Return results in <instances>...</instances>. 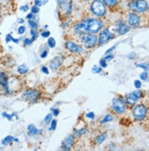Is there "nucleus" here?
<instances>
[{"mask_svg":"<svg viewBox=\"0 0 149 151\" xmlns=\"http://www.w3.org/2000/svg\"><path fill=\"white\" fill-rule=\"evenodd\" d=\"M86 116L89 117V118H93V117H94V114L91 112V113H88V114L86 115Z\"/></svg>","mask_w":149,"mask_h":151,"instance_id":"58836bf2","label":"nucleus"},{"mask_svg":"<svg viewBox=\"0 0 149 151\" xmlns=\"http://www.w3.org/2000/svg\"><path fill=\"white\" fill-rule=\"evenodd\" d=\"M134 87L136 88H141V82L139 80H135L134 81Z\"/></svg>","mask_w":149,"mask_h":151,"instance_id":"2f4dec72","label":"nucleus"},{"mask_svg":"<svg viewBox=\"0 0 149 151\" xmlns=\"http://www.w3.org/2000/svg\"><path fill=\"white\" fill-rule=\"evenodd\" d=\"M48 45H49V47H50V48H53L55 46H56V41H55V39L53 38V37H50V38H49V40H48Z\"/></svg>","mask_w":149,"mask_h":151,"instance_id":"412c9836","label":"nucleus"},{"mask_svg":"<svg viewBox=\"0 0 149 151\" xmlns=\"http://www.w3.org/2000/svg\"><path fill=\"white\" fill-rule=\"evenodd\" d=\"M133 116L136 120H143L147 114V109L145 105H136L133 109Z\"/></svg>","mask_w":149,"mask_h":151,"instance_id":"423d86ee","label":"nucleus"},{"mask_svg":"<svg viewBox=\"0 0 149 151\" xmlns=\"http://www.w3.org/2000/svg\"><path fill=\"white\" fill-rule=\"evenodd\" d=\"M32 42H33V41L31 40V39L26 38V39H25V42H24V43H25V45H30V44H31V43H32Z\"/></svg>","mask_w":149,"mask_h":151,"instance_id":"f704fd0d","label":"nucleus"},{"mask_svg":"<svg viewBox=\"0 0 149 151\" xmlns=\"http://www.w3.org/2000/svg\"><path fill=\"white\" fill-rule=\"evenodd\" d=\"M13 140H15V141H17V138H14L12 136H7V137H6L3 140H2V145L3 146H7V145H8V144H10V143H12L13 142Z\"/></svg>","mask_w":149,"mask_h":151,"instance_id":"dca6fc26","label":"nucleus"},{"mask_svg":"<svg viewBox=\"0 0 149 151\" xmlns=\"http://www.w3.org/2000/svg\"><path fill=\"white\" fill-rule=\"evenodd\" d=\"M137 67L138 68H142L144 70H145V71H147L148 69H149V67H148V65H146V64H139V65H137Z\"/></svg>","mask_w":149,"mask_h":151,"instance_id":"393cba45","label":"nucleus"},{"mask_svg":"<svg viewBox=\"0 0 149 151\" xmlns=\"http://www.w3.org/2000/svg\"><path fill=\"white\" fill-rule=\"evenodd\" d=\"M143 96V93L142 91H134L132 93H129L125 96V101L126 104H128L130 106L134 105L136 103V101L139 100Z\"/></svg>","mask_w":149,"mask_h":151,"instance_id":"6e6552de","label":"nucleus"},{"mask_svg":"<svg viewBox=\"0 0 149 151\" xmlns=\"http://www.w3.org/2000/svg\"><path fill=\"white\" fill-rule=\"evenodd\" d=\"M101 71H102L101 68H98V67H93L92 68V72L93 73H100Z\"/></svg>","mask_w":149,"mask_h":151,"instance_id":"c756f323","label":"nucleus"},{"mask_svg":"<svg viewBox=\"0 0 149 151\" xmlns=\"http://www.w3.org/2000/svg\"><path fill=\"white\" fill-rule=\"evenodd\" d=\"M61 63H62V58H61L60 56L56 57L55 58H53V59L50 61V64H49L50 68H51V69H53V70L58 69V68L60 67Z\"/></svg>","mask_w":149,"mask_h":151,"instance_id":"4468645a","label":"nucleus"},{"mask_svg":"<svg viewBox=\"0 0 149 151\" xmlns=\"http://www.w3.org/2000/svg\"><path fill=\"white\" fill-rule=\"evenodd\" d=\"M1 11H2V6H1V3H0V14H1Z\"/></svg>","mask_w":149,"mask_h":151,"instance_id":"c03bdc74","label":"nucleus"},{"mask_svg":"<svg viewBox=\"0 0 149 151\" xmlns=\"http://www.w3.org/2000/svg\"><path fill=\"white\" fill-rule=\"evenodd\" d=\"M81 41L86 47L91 48V47H93L98 43V38L95 35H92L90 33L89 34L85 33V34L81 35Z\"/></svg>","mask_w":149,"mask_h":151,"instance_id":"20e7f679","label":"nucleus"},{"mask_svg":"<svg viewBox=\"0 0 149 151\" xmlns=\"http://www.w3.org/2000/svg\"><path fill=\"white\" fill-rule=\"evenodd\" d=\"M48 55V51H44L43 53L41 54L40 55V58H46V56Z\"/></svg>","mask_w":149,"mask_h":151,"instance_id":"4c0bfd02","label":"nucleus"},{"mask_svg":"<svg viewBox=\"0 0 149 151\" xmlns=\"http://www.w3.org/2000/svg\"><path fill=\"white\" fill-rule=\"evenodd\" d=\"M51 118H52V115H51V114H49V115L45 117V123H46V124H49V122H51Z\"/></svg>","mask_w":149,"mask_h":151,"instance_id":"c85d7f7f","label":"nucleus"},{"mask_svg":"<svg viewBox=\"0 0 149 151\" xmlns=\"http://www.w3.org/2000/svg\"><path fill=\"white\" fill-rule=\"evenodd\" d=\"M84 133H86V129H85V128H81V129H80V130L76 131V135H77V137H80V136L83 135Z\"/></svg>","mask_w":149,"mask_h":151,"instance_id":"bb28decb","label":"nucleus"},{"mask_svg":"<svg viewBox=\"0 0 149 151\" xmlns=\"http://www.w3.org/2000/svg\"><path fill=\"white\" fill-rule=\"evenodd\" d=\"M103 27V23L101 19L97 18H87L74 27V31L78 34L90 33L94 34L99 32Z\"/></svg>","mask_w":149,"mask_h":151,"instance_id":"f257e3e1","label":"nucleus"},{"mask_svg":"<svg viewBox=\"0 0 149 151\" xmlns=\"http://www.w3.org/2000/svg\"><path fill=\"white\" fill-rule=\"evenodd\" d=\"M147 77H148V75H147L146 71H145V72H143V73L140 74V78H141V79H143V80H146V79H147Z\"/></svg>","mask_w":149,"mask_h":151,"instance_id":"cd10ccee","label":"nucleus"},{"mask_svg":"<svg viewBox=\"0 0 149 151\" xmlns=\"http://www.w3.org/2000/svg\"><path fill=\"white\" fill-rule=\"evenodd\" d=\"M20 9L22 10V11H27V10L28 9V6L26 5L25 6H21V7H20Z\"/></svg>","mask_w":149,"mask_h":151,"instance_id":"a19ab883","label":"nucleus"},{"mask_svg":"<svg viewBox=\"0 0 149 151\" xmlns=\"http://www.w3.org/2000/svg\"><path fill=\"white\" fill-rule=\"evenodd\" d=\"M107 138V134L106 133H103V134H101L100 136H98L96 137V144L97 145H101L102 142L105 141V139Z\"/></svg>","mask_w":149,"mask_h":151,"instance_id":"a211bd4d","label":"nucleus"},{"mask_svg":"<svg viewBox=\"0 0 149 151\" xmlns=\"http://www.w3.org/2000/svg\"><path fill=\"white\" fill-rule=\"evenodd\" d=\"M53 113H54L55 116H58L59 113H60V110L59 109H54V110H53Z\"/></svg>","mask_w":149,"mask_h":151,"instance_id":"79ce46f5","label":"nucleus"},{"mask_svg":"<svg viewBox=\"0 0 149 151\" xmlns=\"http://www.w3.org/2000/svg\"><path fill=\"white\" fill-rule=\"evenodd\" d=\"M39 12V6H32L31 7V13L32 14H38Z\"/></svg>","mask_w":149,"mask_h":151,"instance_id":"b1692460","label":"nucleus"},{"mask_svg":"<svg viewBox=\"0 0 149 151\" xmlns=\"http://www.w3.org/2000/svg\"><path fill=\"white\" fill-rule=\"evenodd\" d=\"M74 143V137L72 135L68 136L62 142V148L64 150H69Z\"/></svg>","mask_w":149,"mask_h":151,"instance_id":"ddd939ff","label":"nucleus"},{"mask_svg":"<svg viewBox=\"0 0 149 151\" xmlns=\"http://www.w3.org/2000/svg\"><path fill=\"white\" fill-rule=\"evenodd\" d=\"M28 134H29L30 136H36V135H38L40 131L39 130V129H38L33 124H30V125H28Z\"/></svg>","mask_w":149,"mask_h":151,"instance_id":"2eb2a0df","label":"nucleus"},{"mask_svg":"<svg viewBox=\"0 0 149 151\" xmlns=\"http://www.w3.org/2000/svg\"><path fill=\"white\" fill-rule=\"evenodd\" d=\"M41 70H42V72H43V73H45V74H49L48 68H47L46 67H42V68H41Z\"/></svg>","mask_w":149,"mask_h":151,"instance_id":"e433bc0d","label":"nucleus"},{"mask_svg":"<svg viewBox=\"0 0 149 151\" xmlns=\"http://www.w3.org/2000/svg\"><path fill=\"white\" fill-rule=\"evenodd\" d=\"M40 96V93L36 90V89H28L27 91H25L22 95V99L24 101H27V102H29V103H34L36 102L39 98Z\"/></svg>","mask_w":149,"mask_h":151,"instance_id":"0eeeda50","label":"nucleus"},{"mask_svg":"<svg viewBox=\"0 0 149 151\" xmlns=\"http://www.w3.org/2000/svg\"><path fill=\"white\" fill-rule=\"evenodd\" d=\"M49 34H50V33H49V31H44L43 33L41 34V36L43 37H48L49 36Z\"/></svg>","mask_w":149,"mask_h":151,"instance_id":"72a5a7b5","label":"nucleus"},{"mask_svg":"<svg viewBox=\"0 0 149 151\" xmlns=\"http://www.w3.org/2000/svg\"><path fill=\"white\" fill-rule=\"evenodd\" d=\"M25 31H26V27H25L24 26H20V27H18V29H17V33H18L19 35H22V34L25 33Z\"/></svg>","mask_w":149,"mask_h":151,"instance_id":"5701e85b","label":"nucleus"},{"mask_svg":"<svg viewBox=\"0 0 149 151\" xmlns=\"http://www.w3.org/2000/svg\"><path fill=\"white\" fill-rule=\"evenodd\" d=\"M129 27L127 26L124 21H119L117 23V27H116V32L118 33L119 35H124L126 34L127 32L129 31Z\"/></svg>","mask_w":149,"mask_h":151,"instance_id":"9b49d317","label":"nucleus"},{"mask_svg":"<svg viewBox=\"0 0 149 151\" xmlns=\"http://www.w3.org/2000/svg\"><path fill=\"white\" fill-rule=\"evenodd\" d=\"M112 38H113V35L111 33L108 28H106V29H104V30H102L101 32L99 38H98V43H99L100 46H103L109 40H111Z\"/></svg>","mask_w":149,"mask_h":151,"instance_id":"1a4fd4ad","label":"nucleus"},{"mask_svg":"<svg viewBox=\"0 0 149 151\" xmlns=\"http://www.w3.org/2000/svg\"><path fill=\"white\" fill-rule=\"evenodd\" d=\"M17 71L19 74H27L28 72V67L27 66L26 64H22V65H20V66L17 67Z\"/></svg>","mask_w":149,"mask_h":151,"instance_id":"f3484780","label":"nucleus"},{"mask_svg":"<svg viewBox=\"0 0 149 151\" xmlns=\"http://www.w3.org/2000/svg\"><path fill=\"white\" fill-rule=\"evenodd\" d=\"M128 7L133 12L144 13L148 9V3L146 0H130L128 2Z\"/></svg>","mask_w":149,"mask_h":151,"instance_id":"f03ea898","label":"nucleus"},{"mask_svg":"<svg viewBox=\"0 0 149 151\" xmlns=\"http://www.w3.org/2000/svg\"><path fill=\"white\" fill-rule=\"evenodd\" d=\"M28 25H29L31 29H37L38 28V24H37V22H35L33 19H29L28 20Z\"/></svg>","mask_w":149,"mask_h":151,"instance_id":"aec40b11","label":"nucleus"},{"mask_svg":"<svg viewBox=\"0 0 149 151\" xmlns=\"http://www.w3.org/2000/svg\"><path fill=\"white\" fill-rule=\"evenodd\" d=\"M113 55H108L107 57H105L104 58V59L107 61V60H111V59H113Z\"/></svg>","mask_w":149,"mask_h":151,"instance_id":"c9c22d12","label":"nucleus"},{"mask_svg":"<svg viewBox=\"0 0 149 151\" xmlns=\"http://www.w3.org/2000/svg\"><path fill=\"white\" fill-rule=\"evenodd\" d=\"M56 127H57V120H51V125H50L51 130H55Z\"/></svg>","mask_w":149,"mask_h":151,"instance_id":"a878e982","label":"nucleus"},{"mask_svg":"<svg viewBox=\"0 0 149 151\" xmlns=\"http://www.w3.org/2000/svg\"><path fill=\"white\" fill-rule=\"evenodd\" d=\"M35 6H42V0H35Z\"/></svg>","mask_w":149,"mask_h":151,"instance_id":"473e14b6","label":"nucleus"},{"mask_svg":"<svg viewBox=\"0 0 149 151\" xmlns=\"http://www.w3.org/2000/svg\"><path fill=\"white\" fill-rule=\"evenodd\" d=\"M113 120V116H112V115H110V114H107L105 116H104V118L102 120V123H106V122H109V121H112Z\"/></svg>","mask_w":149,"mask_h":151,"instance_id":"4be33fe9","label":"nucleus"},{"mask_svg":"<svg viewBox=\"0 0 149 151\" xmlns=\"http://www.w3.org/2000/svg\"><path fill=\"white\" fill-rule=\"evenodd\" d=\"M33 17H34V14H32V13H30V14H28V16H27V18L29 20V19H32L33 18Z\"/></svg>","mask_w":149,"mask_h":151,"instance_id":"ea45409f","label":"nucleus"},{"mask_svg":"<svg viewBox=\"0 0 149 151\" xmlns=\"http://www.w3.org/2000/svg\"><path fill=\"white\" fill-rule=\"evenodd\" d=\"M91 11L96 17H103L106 14V6L102 0H93L91 5Z\"/></svg>","mask_w":149,"mask_h":151,"instance_id":"7ed1b4c3","label":"nucleus"},{"mask_svg":"<svg viewBox=\"0 0 149 151\" xmlns=\"http://www.w3.org/2000/svg\"><path fill=\"white\" fill-rule=\"evenodd\" d=\"M82 1H84V2H88V1H90V0H82Z\"/></svg>","mask_w":149,"mask_h":151,"instance_id":"a18cd8bd","label":"nucleus"},{"mask_svg":"<svg viewBox=\"0 0 149 151\" xmlns=\"http://www.w3.org/2000/svg\"><path fill=\"white\" fill-rule=\"evenodd\" d=\"M102 1L104 3V5L108 6L110 7L115 6L117 4H118V0H102Z\"/></svg>","mask_w":149,"mask_h":151,"instance_id":"6ab92c4d","label":"nucleus"},{"mask_svg":"<svg viewBox=\"0 0 149 151\" xmlns=\"http://www.w3.org/2000/svg\"><path fill=\"white\" fill-rule=\"evenodd\" d=\"M112 105H113V109L117 114H123V113H124V111L126 109V101H125V99L121 98V96L113 99Z\"/></svg>","mask_w":149,"mask_h":151,"instance_id":"39448f33","label":"nucleus"},{"mask_svg":"<svg viewBox=\"0 0 149 151\" xmlns=\"http://www.w3.org/2000/svg\"><path fill=\"white\" fill-rule=\"evenodd\" d=\"M140 21H141L140 17L134 12H131L128 15V17H127V22H128L129 26L132 27H137L140 25Z\"/></svg>","mask_w":149,"mask_h":151,"instance_id":"9d476101","label":"nucleus"},{"mask_svg":"<svg viewBox=\"0 0 149 151\" xmlns=\"http://www.w3.org/2000/svg\"><path fill=\"white\" fill-rule=\"evenodd\" d=\"M100 65L102 66V68H106V67H107V64H106V60L104 58L100 61Z\"/></svg>","mask_w":149,"mask_h":151,"instance_id":"7c9ffc66","label":"nucleus"},{"mask_svg":"<svg viewBox=\"0 0 149 151\" xmlns=\"http://www.w3.org/2000/svg\"><path fill=\"white\" fill-rule=\"evenodd\" d=\"M66 48H68V50L73 52V53H81L82 52V48L81 47L78 46L77 44H75L72 41H67L66 42Z\"/></svg>","mask_w":149,"mask_h":151,"instance_id":"f8f14e48","label":"nucleus"},{"mask_svg":"<svg viewBox=\"0 0 149 151\" xmlns=\"http://www.w3.org/2000/svg\"><path fill=\"white\" fill-rule=\"evenodd\" d=\"M114 48H115V47H111V49H109V50H107V51H106V53H105V54H106V55H107V54H109L110 52H112V51H113V50Z\"/></svg>","mask_w":149,"mask_h":151,"instance_id":"37998d69","label":"nucleus"}]
</instances>
